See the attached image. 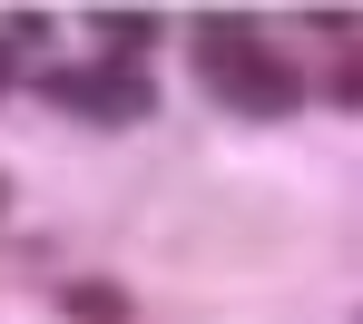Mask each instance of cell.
<instances>
[{
  "instance_id": "obj_1",
  "label": "cell",
  "mask_w": 363,
  "mask_h": 324,
  "mask_svg": "<svg viewBox=\"0 0 363 324\" xmlns=\"http://www.w3.org/2000/svg\"><path fill=\"white\" fill-rule=\"evenodd\" d=\"M40 89L79 108V118H108V128H138V118H157V79L138 60H89V69H40Z\"/></svg>"
},
{
  "instance_id": "obj_2",
  "label": "cell",
  "mask_w": 363,
  "mask_h": 324,
  "mask_svg": "<svg viewBox=\"0 0 363 324\" xmlns=\"http://www.w3.org/2000/svg\"><path fill=\"white\" fill-rule=\"evenodd\" d=\"M60 315L69 324H128L138 305H128V285H108V275H79V285H60Z\"/></svg>"
},
{
  "instance_id": "obj_3",
  "label": "cell",
  "mask_w": 363,
  "mask_h": 324,
  "mask_svg": "<svg viewBox=\"0 0 363 324\" xmlns=\"http://www.w3.org/2000/svg\"><path fill=\"white\" fill-rule=\"evenodd\" d=\"M157 50V10H99V60H138Z\"/></svg>"
},
{
  "instance_id": "obj_4",
  "label": "cell",
  "mask_w": 363,
  "mask_h": 324,
  "mask_svg": "<svg viewBox=\"0 0 363 324\" xmlns=\"http://www.w3.org/2000/svg\"><path fill=\"white\" fill-rule=\"evenodd\" d=\"M0 50H10V60H40V50H50V10H20V20L0 30Z\"/></svg>"
},
{
  "instance_id": "obj_5",
  "label": "cell",
  "mask_w": 363,
  "mask_h": 324,
  "mask_svg": "<svg viewBox=\"0 0 363 324\" xmlns=\"http://www.w3.org/2000/svg\"><path fill=\"white\" fill-rule=\"evenodd\" d=\"M324 99H334V108H363V60H334V69H324Z\"/></svg>"
},
{
  "instance_id": "obj_6",
  "label": "cell",
  "mask_w": 363,
  "mask_h": 324,
  "mask_svg": "<svg viewBox=\"0 0 363 324\" xmlns=\"http://www.w3.org/2000/svg\"><path fill=\"white\" fill-rule=\"evenodd\" d=\"M10 79H20V60H10V50H0V99H10Z\"/></svg>"
},
{
  "instance_id": "obj_7",
  "label": "cell",
  "mask_w": 363,
  "mask_h": 324,
  "mask_svg": "<svg viewBox=\"0 0 363 324\" xmlns=\"http://www.w3.org/2000/svg\"><path fill=\"white\" fill-rule=\"evenodd\" d=\"M0 206H10V177H0Z\"/></svg>"
},
{
  "instance_id": "obj_8",
  "label": "cell",
  "mask_w": 363,
  "mask_h": 324,
  "mask_svg": "<svg viewBox=\"0 0 363 324\" xmlns=\"http://www.w3.org/2000/svg\"><path fill=\"white\" fill-rule=\"evenodd\" d=\"M354 324H363V305H354Z\"/></svg>"
}]
</instances>
